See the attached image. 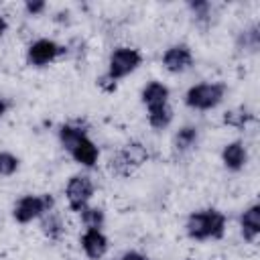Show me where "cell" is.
I'll list each match as a JSON object with an SVG mask.
<instances>
[{
  "label": "cell",
  "mask_w": 260,
  "mask_h": 260,
  "mask_svg": "<svg viewBox=\"0 0 260 260\" xmlns=\"http://www.w3.org/2000/svg\"><path fill=\"white\" fill-rule=\"evenodd\" d=\"M225 228V217L217 209H207L189 215L187 219V234L195 240H205V238H221Z\"/></svg>",
  "instance_id": "1"
},
{
  "label": "cell",
  "mask_w": 260,
  "mask_h": 260,
  "mask_svg": "<svg viewBox=\"0 0 260 260\" xmlns=\"http://www.w3.org/2000/svg\"><path fill=\"white\" fill-rule=\"evenodd\" d=\"M223 91L225 87L221 83H201V85H193L187 95H185V102L187 106L191 108H197V110H209V108H215L221 100H223Z\"/></svg>",
  "instance_id": "2"
},
{
  "label": "cell",
  "mask_w": 260,
  "mask_h": 260,
  "mask_svg": "<svg viewBox=\"0 0 260 260\" xmlns=\"http://www.w3.org/2000/svg\"><path fill=\"white\" fill-rule=\"evenodd\" d=\"M140 61H142V57H140V53H138L136 49L120 47V49H116V51L112 53V57H110V71H108V77H110L112 81H116V79H120V77L132 73V71L140 65Z\"/></svg>",
  "instance_id": "3"
},
{
  "label": "cell",
  "mask_w": 260,
  "mask_h": 260,
  "mask_svg": "<svg viewBox=\"0 0 260 260\" xmlns=\"http://www.w3.org/2000/svg\"><path fill=\"white\" fill-rule=\"evenodd\" d=\"M91 195H93V185H91L89 177L75 175V177L69 179V183H67V201H69V207L73 211L85 209Z\"/></svg>",
  "instance_id": "4"
},
{
  "label": "cell",
  "mask_w": 260,
  "mask_h": 260,
  "mask_svg": "<svg viewBox=\"0 0 260 260\" xmlns=\"http://www.w3.org/2000/svg\"><path fill=\"white\" fill-rule=\"evenodd\" d=\"M51 205H53V199H51L49 195H45V197L26 195V197H22V199L16 203V207H14V217H16V221L26 223V221L39 217V215H41L43 211H47Z\"/></svg>",
  "instance_id": "5"
},
{
  "label": "cell",
  "mask_w": 260,
  "mask_h": 260,
  "mask_svg": "<svg viewBox=\"0 0 260 260\" xmlns=\"http://www.w3.org/2000/svg\"><path fill=\"white\" fill-rule=\"evenodd\" d=\"M146 158H148V154H146L144 146H140L138 142H132V144H126L124 150H122L116 158H112V167H114L120 175H126V173H130L134 167L142 165Z\"/></svg>",
  "instance_id": "6"
},
{
  "label": "cell",
  "mask_w": 260,
  "mask_h": 260,
  "mask_svg": "<svg viewBox=\"0 0 260 260\" xmlns=\"http://www.w3.org/2000/svg\"><path fill=\"white\" fill-rule=\"evenodd\" d=\"M59 51H61V47L55 41L41 39V41H37V43L30 45V49H28V61L32 65H47V63H51L59 55Z\"/></svg>",
  "instance_id": "7"
},
{
  "label": "cell",
  "mask_w": 260,
  "mask_h": 260,
  "mask_svg": "<svg viewBox=\"0 0 260 260\" xmlns=\"http://www.w3.org/2000/svg\"><path fill=\"white\" fill-rule=\"evenodd\" d=\"M162 63L169 71L179 73V71H185V69L191 67L193 57H191V51L185 45H177V47L167 49V53L162 55Z\"/></svg>",
  "instance_id": "8"
},
{
  "label": "cell",
  "mask_w": 260,
  "mask_h": 260,
  "mask_svg": "<svg viewBox=\"0 0 260 260\" xmlns=\"http://www.w3.org/2000/svg\"><path fill=\"white\" fill-rule=\"evenodd\" d=\"M81 246H83L85 254H87L91 260H98V258H102V256L106 254V250H108V240H106V236H104L100 230L87 228V232H85L83 238H81Z\"/></svg>",
  "instance_id": "9"
},
{
  "label": "cell",
  "mask_w": 260,
  "mask_h": 260,
  "mask_svg": "<svg viewBox=\"0 0 260 260\" xmlns=\"http://www.w3.org/2000/svg\"><path fill=\"white\" fill-rule=\"evenodd\" d=\"M169 100V89L158 83V81H150L144 89H142V102L150 108H158V106H165Z\"/></svg>",
  "instance_id": "10"
},
{
  "label": "cell",
  "mask_w": 260,
  "mask_h": 260,
  "mask_svg": "<svg viewBox=\"0 0 260 260\" xmlns=\"http://www.w3.org/2000/svg\"><path fill=\"white\" fill-rule=\"evenodd\" d=\"M242 234L248 242H254L260 234V205H252L242 215Z\"/></svg>",
  "instance_id": "11"
},
{
  "label": "cell",
  "mask_w": 260,
  "mask_h": 260,
  "mask_svg": "<svg viewBox=\"0 0 260 260\" xmlns=\"http://www.w3.org/2000/svg\"><path fill=\"white\" fill-rule=\"evenodd\" d=\"M221 158H223V165H225L228 169H232V171L242 169L244 162H246V148H244V144H242V142H230V144L223 148Z\"/></svg>",
  "instance_id": "12"
},
{
  "label": "cell",
  "mask_w": 260,
  "mask_h": 260,
  "mask_svg": "<svg viewBox=\"0 0 260 260\" xmlns=\"http://www.w3.org/2000/svg\"><path fill=\"white\" fill-rule=\"evenodd\" d=\"M71 154H73V158L77 162H81L85 167H93L95 160H98V146L89 138H81L79 144L71 150Z\"/></svg>",
  "instance_id": "13"
},
{
  "label": "cell",
  "mask_w": 260,
  "mask_h": 260,
  "mask_svg": "<svg viewBox=\"0 0 260 260\" xmlns=\"http://www.w3.org/2000/svg\"><path fill=\"white\" fill-rule=\"evenodd\" d=\"M171 120H173V110L169 108V104L148 110V122H150V126L156 128V130L167 128V126L171 124Z\"/></svg>",
  "instance_id": "14"
},
{
  "label": "cell",
  "mask_w": 260,
  "mask_h": 260,
  "mask_svg": "<svg viewBox=\"0 0 260 260\" xmlns=\"http://www.w3.org/2000/svg\"><path fill=\"white\" fill-rule=\"evenodd\" d=\"M59 138H61V142H63V146H65L67 150H73V148L79 144V140L85 138V134H83V130H79V128L63 126V128L59 130Z\"/></svg>",
  "instance_id": "15"
},
{
  "label": "cell",
  "mask_w": 260,
  "mask_h": 260,
  "mask_svg": "<svg viewBox=\"0 0 260 260\" xmlns=\"http://www.w3.org/2000/svg\"><path fill=\"white\" fill-rule=\"evenodd\" d=\"M254 116L246 110V108H236V110H230V112H225V116H223V122L228 124V126H236V128H244L250 120H252Z\"/></svg>",
  "instance_id": "16"
},
{
  "label": "cell",
  "mask_w": 260,
  "mask_h": 260,
  "mask_svg": "<svg viewBox=\"0 0 260 260\" xmlns=\"http://www.w3.org/2000/svg\"><path fill=\"white\" fill-rule=\"evenodd\" d=\"M195 140H197V128L185 126V128H181V130L177 132V136H175V146H177L179 150H187L189 146H193Z\"/></svg>",
  "instance_id": "17"
},
{
  "label": "cell",
  "mask_w": 260,
  "mask_h": 260,
  "mask_svg": "<svg viewBox=\"0 0 260 260\" xmlns=\"http://www.w3.org/2000/svg\"><path fill=\"white\" fill-rule=\"evenodd\" d=\"M81 219L87 228L100 230V225L104 223V211L98 207H85V209H81Z\"/></svg>",
  "instance_id": "18"
},
{
  "label": "cell",
  "mask_w": 260,
  "mask_h": 260,
  "mask_svg": "<svg viewBox=\"0 0 260 260\" xmlns=\"http://www.w3.org/2000/svg\"><path fill=\"white\" fill-rule=\"evenodd\" d=\"M18 169V158L10 152H0V175L10 177Z\"/></svg>",
  "instance_id": "19"
},
{
  "label": "cell",
  "mask_w": 260,
  "mask_h": 260,
  "mask_svg": "<svg viewBox=\"0 0 260 260\" xmlns=\"http://www.w3.org/2000/svg\"><path fill=\"white\" fill-rule=\"evenodd\" d=\"M43 232H45V234H47L51 240H57V238L61 236V232H63V225H61L59 217L49 215V217L43 221Z\"/></svg>",
  "instance_id": "20"
},
{
  "label": "cell",
  "mask_w": 260,
  "mask_h": 260,
  "mask_svg": "<svg viewBox=\"0 0 260 260\" xmlns=\"http://www.w3.org/2000/svg\"><path fill=\"white\" fill-rule=\"evenodd\" d=\"M24 8H26L28 14H39V12L45 10V2H26Z\"/></svg>",
  "instance_id": "21"
},
{
  "label": "cell",
  "mask_w": 260,
  "mask_h": 260,
  "mask_svg": "<svg viewBox=\"0 0 260 260\" xmlns=\"http://www.w3.org/2000/svg\"><path fill=\"white\" fill-rule=\"evenodd\" d=\"M120 260H148L146 256H142V254H138V252H126Z\"/></svg>",
  "instance_id": "22"
},
{
  "label": "cell",
  "mask_w": 260,
  "mask_h": 260,
  "mask_svg": "<svg viewBox=\"0 0 260 260\" xmlns=\"http://www.w3.org/2000/svg\"><path fill=\"white\" fill-rule=\"evenodd\" d=\"M4 32H6V20H4L2 16H0V37H2Z\"/></svg>",
  "instance_id": "23"
},
{
  "label": "cell",
  "mask_w": 260,
  "mask_h": 260,
  "mask_svg": "<svg viewBox=\"0 0 260 260\" xmlns=\"http://www.w3.org/2000/svg\"><path fill=\"white\" fill-rule=\"evenodd\" d=\"M4 112H6V102L0 98V118H2V114H4Z\"/></svg>",
  "instance_id": "24"
}]
</instances>
